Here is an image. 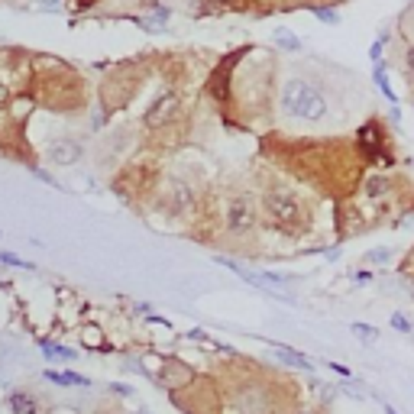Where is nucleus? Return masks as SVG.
Returning a JSON list of instances; mask_svg holds the SVG:
<instances>
[{"label": "nucleus", "instance_id": "nucleus-3", "mask_svg": "<svg viewBox=\"0 0 414 414\" xmlns=\"http://www.w3.org/2000/svg\"><path fill=\"white\" fill-rule=\"evenodd\" d=\"M281 110L298 120H311L314 123V120H321L327 113V100H324V94L314 85H308L301 78H291L281 88Z\"/></svg>", "mask_w": 414, "mask_h": 414}, {"label": "nucleus", "instance_id": "nucleus-13", "mask_svg": "<svg viewBox=\"0 0 414 414\" xmlns=\"http://www.w3.org/2000/svg\"><path fill=\"white\" fill-rule=\"evenodd\" d=\"M46 4H49V0H46Z\"/></svg>", "mask_w": 414, "mask_h": 414}, {"label": "nucleus", "instance_id": "nucleus-5", "mask_svg": "<svg viewBox=\"0 0 414 414\" xmlns=\"http://www.w3.org/2000/svg\"><path fill=\"white\" fill-rule=\"evenodd\" d=\"M178 113H182V100H178V94H162V98L146 110L143 123H146V130H165L169 123L178 120Z\"/></svg>", "mask_w": 414, "mask_h": 414}, {"label": "nucleus", "instance_id": "nucleus-7", "mask_svg": "<svg viewBox=\"0 0 414 414\" xmlns=\"http://www.w3.org/2000/svg\"><path fill=\"white\" fill-rule=\"evenodd\" d=\"M7 405H10L14 414H39V401H36L29 392H14Z\"/></svg>", "mask_w": 414, "mask_h": 414}, {"label": "nucleus", "instance_id": "nucleus-4", "mask_svg": "<svg viewBox=\"0 0 414 414\" xmlns=\"http://www.w3.org/2000/svg\"><path fill=\"white\" fill-rule=\"evenodd\" d=\"M155 201H159V211H165L169 217H185V214L195 211L197 191H195V185L185 182V178H169V182H162Z\"/></svg>", "mask_w": 414, "mask_h": 414}, {"label": "nucleus", "instance_id": "nucleus-11", "mask_svg": "<svg viewBox=\"0 0 414 414\" xmlns=\"http://www.w3.org/2000/svg\"><path fill=\"white\" fill-rule=\"evenodd\" d=\"M405 68L414 75V49H408V56H405Z\"/></svg>", "mask_w": 414, "mask_h": 414}, {"label": "nucleus", "instance_id": "nucleus-1", "mask_svg": "<svg viewBox=\"0 0 414 414\" xmlns=\"http://www.w3.org/2000/svg\"><path fill=\"white\" fill-rule=\"evenodd\" d=\"M259 211L272 230L285 233V237H304L311 230V207L298 191L285 188V185H269L259 197Z\"/></svg>", "mask_w": 414, "mask_h": 414}, {"label": "nucleus", "instance_id": "nucleus-12", "mask_svg": "<svg viewBox=\"0 0 414 414\" xmlns=\"http://www.w3.org/2000/svg\"><path fill=\"white\" fill-rule=\"evenodd\" d=\"M214 4H220V7H233L237 0H214Z\"/></svg>", "mask_w": 414, "mask_h": 414}, {"label": "nucleus", "instance_id": "nucleus-6", "mask_svg": "<svg viewBox=\"0 0 414 414\" xmlns=\"http://www.w3.org/2000/svg\"><path fill=\"white\" fill-rule=\"evenodd\" d=\"M49 155L58 165H71V162L81 159V146L75 140H56V143H49Z\"/></svg>", "mask_w": 414, "mask_h": 414}, {"label": "nucleus", "instance_id": "nucleus-2", "mask_svg": "<svg viewBox=\"0 0 414 414\" xmlns=\"http://www.w3.org/2000/svg\"><path fill=\"white\" fill-rule=\"evenodd\" d=\"M259 204L249 191H230L220 204V224H224V233L227 237H253L256 227H259Z\"/></svg>", "mask_w": 414, "mask_h": 414}, {"label": "nucleus", "instance_id": "nucleus-8", "mask_svg": "<svg viewBox=\"0 0 414 414\" xmlns=\"http://www.w3.org/2000/svg\"><path fill=\"white\" fill-rule=\"evenodd\" d=\"M363 188H366V197H372V201H376V197H385L388 191H392V182H388L385 175H369Z\"/></svg>", "mask_w": 414, "mask_h": 414}, {"label": "nucleus", "instance_id": "nucleus-9", "mask_svg": "<svg viewBox=\"0 0 414 414\" xmlns=\"http://www.w3.org/2000/svg\"><path fill=\"white\" fill-rule=\"evenodd\" d=\"M46 379L56 385H88L85 376H75V372H46Z\"/></svg>", "mask_w": 414, "mask_h": 414}, {"label": "nucleus", "instance_id": "nucleus-10", "mask_svg": "<svg viewBox=\"0 0 414 414\" xmlns=\"http://www.w3.org/2000/svg\"><path fill=\"white\" fill-rule=\"evenodd\" d=\"M7 104H10V88L4 85V81H0V110H4Z\"/></svg>", "mask_w": 414, "mask_h": 414}]
</instances>
